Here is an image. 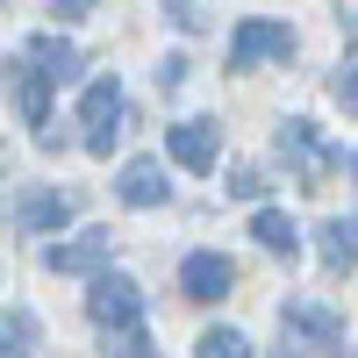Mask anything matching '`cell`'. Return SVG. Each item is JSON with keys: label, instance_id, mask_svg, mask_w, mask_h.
Returning a JSON list of instances; mask_svg holds the SVG:
<instances>
[{"label": "cell", "instance_id": "cell-12", "mask_svg": "<svg viewBox=\"0 0 358 358\" xmlns=\"http://www.w3.org/2000/svg\"><path fill=\"white\" fill-rule=\"evenodd\" d=\"M15 108L29 115V122H43V108H50V79H43L36 65H22V72H15Z\"/></svg>", "mask_w": 358, "mask_h": 358}, {"label": "cell", "instance_id": "cell-8", "mask_svg": "<svg viewBox=\"0 0 358 358\" xmlns=\"http://www.w3.org/2000/svg\"><path fill=\"white\" fill-rule=\"evenodd\" d=\"M251 236H258L273 258H294V251H301V229H294L280 208H258V215H251Z\"/></svg>", "mask_w": 358, "mask_h": 358}, {"label": "cell", "instance_id": "cell-4", "mask_svg": "<svg viewBox=\"0 0 358 358\" xmlns=\"http://www.w3.org/2000/svg\"><path fill=\"white\" fill-rule=\"evenodd\" d=\"M165 151H172V165L208 172L215 151H222V129H215V122H179V129H165Z\"/></svg>", "mask_w": 358, "mask_h": 358}, {"label": "cell", "instance_id": "cell-1", "mask_svg": "<svg viewBox=\"0 0 358 358\" xmlns=\"http://www.w3.org/2000/svg\"><path fill=\"white\" fill-rule=\"evenodd\" d=\"M86 315L101 322V330H129V322L143 315V294L129 273H94V287H86Z\"/></svg>", "mask_w": 358, "mask_h": 358}, {"label": "cell", "instance_id": "cell-2", "mask_svg": "<svg viewBox=\"0 0 358 358\" xmlns=\"http://www.w3.org/2000/svg\"><path fill=\"white\" fill-rule=\"evenodd\" d=\"M79 122H86V151L108 158L115 136H122V129H115V122H122V86H115V79H94V86H86V101H79Z\"/></svg>", "mask_w": 358, "mask_h": 358}, {"label": "cell", "instance_id": "cell-3", "mask_svg": "<svg viewBox=\"0 0 358 358\" xmlns=\"http://www.w3.org/2000/svg\"><path fill=\"white\" fill-rule=\"evenodd\" d=\"M179 287H187V301H222V294L236 287V273H229L222 251H194L187 265H179Z\"/></svg>", "mask_w": 358, "mask_h": 358}, {"label": "cell", "instance_id": "cell-6", "mask_svg": "<svg viewBox=\"0 0 358 358\" xmlns=\"http://www.w3.org/2000/svg\"><path fill=\"white\" fill-rule=\"evenodd\" d=\"M287 50H294V36H287L280 22H244V29H236V43H229V65L251 72L258 57H287Z\"/></svg>", "mask_w": 358, "mask_h": 358}, {"label": "cell", "instance_id": "cell-5", "mask_svg": "<svg viewBox=\"0 0 358 358\" xmlns=\"http://www.w3.org/2000/svg\"><path fill=\"white\" fill-rule=\"evenodd\" d=\"M108 251H115V236H108V229H79L72 244H50L43 265H50V273H101Z\"/></svg>", "mask_w": 358, "mask_h": 358}, {"label": "cell", "instance_id": "cell-15", "mask_svg": "<svg viewBox=\"0 0 358 358\" xmlns=\"http://www.w3.org/2000/svg\"><path fill=\"white\" fill-rule=\"evenodd\" d=\"M108 358H158V351H151V337L129 322V330H108Z\"/></svg>", "mask_w": 358, "mask_h": 358}, {"label": "cell", "instance_id": "cell-18", "mask_svg": "<svg viewBox=\"0 0 358 358\" xmlns=\"http://www.w3.org/2000/svg\"><path fill=\"white\" fill-rule=\"evenodd\" d=\"M50 8L65 15V22H79V15H94V8H86V0H50Z\"/></svg>", "mask_w": 358, "mask_h": 358}, {"label": "cell", "instance_id": "cell-14", "mask_svg": "<svg viewBox=\"0 0 358 358\" xmlns=\"http://www.w3.org/2000/svg\"><path fill=\"white\" fill-rule=\"evenodd\" d=\"M201 358H251V337L244 330H208L201 337Z\"/></svg>", "mask_w": 358, "mask_h": 358}, {"label": "cell", "instance_id": "cell-13", "mask_svg": "<svg viewBox=\"0 0 358 358\" xmlns=\"http://www.w3.org/2000/svg\"><path fill=\"white\" fill-rule=\"evenodd\" d=\"M351 258H358V222H322V265L344 273Z\"/></svg>", "mask_w": 358, "mask_h": 358}, {"label": "cell", "instance_id": "cell-17", "mask_svg": "<svg viewBox=\"0 0 358 358\" xmlns=\"http://www.w3.org/2000/svg\"><path fill=\"white\" fill-rule=\"evenodd\" d=\"M337 94H344V108L358 115V72H344V79H337Z\"/></svg>", "mask_w": 358, "mask_h": 358}, {"label": "cell", "instance_id": "cell-7", "mask_svg": "<svg viewBox=\"0 0 358 358\" xmlns=\"http://www.w3.org/2000/svg\"><path fill=\"white\" fill-rule=\"evenodd\" d=\"M280 158H287L294 172H301L308 187H315L322 172H330V151L315 143V129H308V122H287V129H280Z\"/></svg>", "mask_w": 358, "mask_h": 358}, {"label": "cell", "instance_id": "cell-16", "mask_svg": "<svg viewBox=\"0 0 358 358\" xmlns=\"http://www.w3.org/2000/svg\"><path fill=\"white\" fill-rule=\"evenodd\" d=\"M258 187H265V179H258V172H251V165H236V172H229V194H236V201H251V194H258Z\"/></svg>", "mask_w": 358, "mask_h": 358}, {"label": "cell", "instance_id": "cell-9", "mask_svg": "<svg viewBox=\"0 0 358 358\" xmlns=\"http://www.w3.org/2000/svg\"><path fill=\"white\" fill-rule=\"evenodd\" d=\"M65 222H72V194L43 187V194H29V201H22V229H65Z\"/></svg>", "mask_w": 358, "mask_h": 358}, {"label": "cell", "instance_id": "cell-10", "mask_svg": "<svg viewBox=\"0 0 358 358\" xmlns=\"http://www.w3.org/2000/svg\"><path fill=\"white\" fill-rule=\"evenodd\" d=\"M165 194H172V187H165V172H158L151 158H136V165L122 172V201H129V208H158Z\"/></svg>", "mask_w": 358, "mask_h": 358}, {"label": "cell", "instance_id": "cell-11", "mask_svg": "<svg viewBox=\"0 0 358 358\" xmlns=\"http://www.w3.org/2000/svg\"><path fill=\"white\" fill-rule=\"evenodd\" d=\"M29 65H36V72L57 86V79H72V72H79V50H72V43H57V36H36V43H29Z\"/></svg>", "mask_w": 358, "mask_h": 358}]
</instances>
